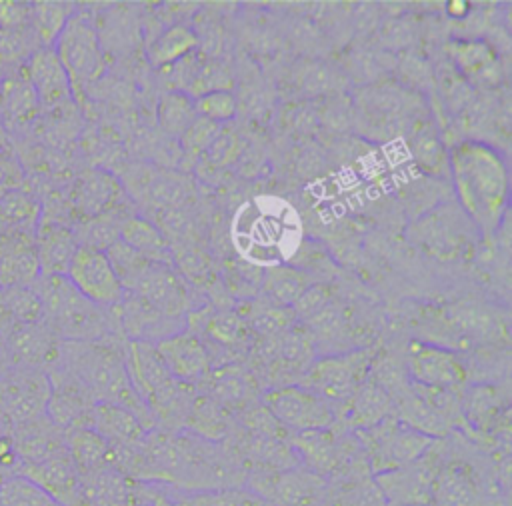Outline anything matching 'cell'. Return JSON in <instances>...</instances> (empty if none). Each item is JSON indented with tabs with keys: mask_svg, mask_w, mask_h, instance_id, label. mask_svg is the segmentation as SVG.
Here are the masks:
<instances>
[{
	"mask_svg": "<svg viewBox=\"0 0 512 506\" xmlns=\"http://www.w3.org/2000/svg\"><path fill=\"white\" fill-rule=\"evenodd\" d=\"M458 200L484 234L498 230L508 204V170L502 156L484 142L466 140L448 154Z\"/></svg>",
	"mask_w": 512,
	"mask_h": 506,
	"instance_id": "obj_1",
	"label": "cell"
},
{
	"mask_svg": "<svg viewBox=\"0 0 512 506\" xmlns=\"http://www.w3.org/2000/svg\"><path fill=\"white\" fill-rule=\"evenodd\" d=\"M38 296L46 326L72 342H88L102 332L98 306L86 300L66 276H40Z\"/></svg>",
	"mask_w": 512,
	"mask_h": 506,
	"instance_id": "obj_2",
	"label": "cell"
},
{
	"mask_svg": "<svg viewBox=\"0 0 512 506\" xmlns=\"http://www.w3.org/2000/svg\"><path fill=\"white\" fill-rule=\"evenodd\" d=\"M72 88L94 82L104 70V54L92 20L82 12H72L52 42Z\"/></svg>",
	"mask_w": 512,
	"mask_h": 506,
	"instance_id": "obj_3",
	"label": "cell"
},
{
	"mask_svg": "<svg viewBox=\"0 0 512 506\" xmlns=\"http://www.w3.org/2000/svg\"><path fill=\"white\" fill-rule=\"evenodd\" d=\"M370 362V350H352L316 358L302 374L300 386L318 394L326 402H346L366 380Z\"/></svg>",
	"mask_w": 512,
	"mask_h": 506,
	"instance_id": "obj_4",
	"label": "cell"
},
{
	"mask_svg": "<svg viewBox=\"0 0 512 506\" xmlns=\"http://www.w3.org/2000/svg\"><path fill=\"white\" fill-rule=\"evenodd\" d=\"M360 434L366 438V454L370 456V466L376 474L412 464L434 440L390 416Z\"/></svg>",
	"mask_w": 512,
	"mask_h": 506,
	"instance_id": "obj_5",
	"label": "cell"
},
{
	"mask_svg": "<svg viewBox=\"0 0 512 506\" xmlns=\"http://www.w3.org/2000/svg\"><path fill=\"white\" fill-rule=\"evenodd\" d=\"M262 406L284 426L300 430H324L334 422L330 402L300 384H284L262 394Z\"/></svg>",
	"mask_w": 512,
	"mask_h": 506,
	"instance_id": "obj_6",
	"label": "cell"
},
{
	"mask_svg": "<svg viewBox=\"0 0 512 506\" xmlns=\"http://www.w3.org/2000/svg\"><path fill=\"white\" fill-rule=\"evenodd\" d=\"M64 276L86 300L96 306H114L122 302L124 288L120 286L102 250L78 246Z\"/></svg>",
	"mask_w": 512,
	"mask_h": 506,
	"instance_id": "obj_7",
	"label": "cell"
},
{
	"mask_svg": "<svg viewBox=\"0 0 512 506\" xmlns=\"http://www.w3.org/2000/svg\"><path fill=\"white\" fill-rule=\"evenodd\" d=\"M408 372L416 386L436 390H458L466 380V370L460 358L440 346L410 342L408 346Z\"/></svg>",
	"mask_w": 512,
	"mask_h": 506,
	"instance_id": "obj_8",
	"label": "cell"
},
{
	"mask_svg": "<svg viewBox=\"0 0 512 506\" xmlns=\"http://www.w3.org/2000/svg\"><path fill=\"white\" fill-rule=\"evenodd\" d=\"M48 380L50 396L46 402L44 416L62 432L76 424H86L90 408L96 402L92 394L86 390V386L64 366L56 368L48 376Z\"/></svg>",
	"mask_w": 512,
	"mask_h": 506,
	"instance_id": "obj_9",
	"label": "cell"
},
{
	"mask_svg": "<svg viewBox=\"0 0 512 506\" xmlns=\"http://www.w3.org/2000/svg\"><path fill=\"white\" fill-rule=\"evenodd\" d=\"M268 488L260 496L274 506H316L326 492V480L308 468H290L272 472L264 482H254V492Z\"/></svg>",
	"mask_w": 512,
	"mask_h": 506,
	"instance_id": "obj_10",
	"label": "cell"
},
{
	"mask_svg": "<svg viewBox=\"0 0 512 506\" xmlns=\"http://www.w3.org/2000/svg\"><path fill=\"white\" fill-rule=\"evenodd\" d=\"M154 348L168 372L182 384H192L210 370V356L200 338L192 332H178L154 342Z\"/></svg>",
	"mask_w": 512,
	"mask_h": 506,
	"instance_id": "obj_11",
	"label": "cell"
},
{
	"mask_svg": "<svg viewBox=\"0 0 512 506\" xmlns=\"http://www.w3.org/2000/svg\"><path fill=\"white\" fill-rule=\"evenodd\" d=\"M18 476L28 478L36 486H40L48 496H52L62 506L78 504V486L80 474L68 454V450H60L50 458L36 464H20Z\"/></svg>",
	"mask_w": 512,
	"mask_h": 506,
	"instance_id": "obj_12",
	"label": "cell"
},
{
	"mask_svg": "<svg viewBox=\"0 0 512 506\" xmlns=\"http://www.w3.org/2000/svg\"><path fill=\"white\" fill-rule=\"evenodd\" d=\"M24 74L36 92L38 104L52 108L72 98L70 78L52 46L36 48L24 62Z\"/></svg>",
	"mask_w": 512,
	"mask_h": 506,
	"instance_id": "obj_13",
	"label": "cell"
},
{
	"mask_svg": "<svg viewBox=\"0 0 512 506\" xmlns=\"http://www.w3.org/2000/svg\"><path fill=\"white\" fill-rule=\"evenodd\" d=\"M50 396V380L44 374L28 372L6 378L0 384V410H4L16 424L44 416Z\"/></svg>",
	"mask_w": 512,
	"mask_h": 506,
	"instance_id": "obj_14",
	"label": "cell"
},
{
	"mask_svg": "<svg viewBox=\"0 0 512 506\" xmlns=\"http://www.w3.org/2000/svg\"><path fill=\"white\" fill-rule=\"evenodd\" d=\"M40 276L36 236L0 234V288L32 286Z\"/></svg>",
	"mask_w": 512,
	"mask_h": 506,
	"instance_id": "obj_15",
	"label": "cell"
},
{
	"mask_svg": "<svg viewBox=\"0 0 512 506\" xmlns=\"http://www.w3.org/2000/svg\"><path fill=\"white\" fill-rule=\"evenodd\" d=\"M132 294H138L162 316H176L186 306V288L168 264L150 262Z\"/></svg>",
	"mask_w": 512,
	"mask_h": 506,
	"instance_id": "obj_16",
	"label": "cell"
},
{
	"mask_svg": "<svg viewBox=\"0 0 512 506\" xmlns=\"http://www.w3.org/2000/svg\"><path fill=\"white\" fill-rule=\"evenodd\" d=\"M4 338L10 354L26 366H40L58 360L60 348L56 334L42 322L12 324L4 332Z\"/></svg>",
	"mask_w": 512,
	"mask_h": 506,
	"instance_id": "obj_17",
	"label": "cell"
},
{
	"mask_svg": "<svg viewBox=\"0 0 512 506\" xmlns=\"http://www.w3.org/2000/svg\"><path fill=\"white\" fill-rule=\"evenodd\" d=\"M88 424L112 446H134L146 436V428L128 408L106 400L94 402Z\"/></svg>",
	"mask_w": 512,
	"mask_h": 506,
	"instance_id": "obj_18",
	"label": "cell"
},
{
	"mask_svg": "<svg viewBox=\"0 0 512 506\" xmlns=\"http://www.w3.org/2000/svg\"><path fill=\"white\" fill-rule=\"evenodd\" d=\"M432 480L434 476H430L426 468H414L410 464L374 474V482L386 502L408 506L430 502Z\"/></svg>",
	"mask_w": 512,
	"mask_h": 506,
	"instance_id": "obj_19",
	"label": "cell"
},
{
	"mask_svg": "<svg viewBox=\"0 0 512 506\" xmlns=\"http://www.w3.org/2000/svg\"><path fill=\"white\" fill-rule=\"evenodd\" d=\"M128 478L114 466L80 474L78 504L76 506H128L130 502Z\"/></svg>",
	"mask_w": 512,
	"mask_h": 506,
	"instance_id": "obj_20",
	"label": "cell"
},
{
	"mask_svg": "<svg viewBox=\"0 0 512 506\" xmlns=\"http://www.w3.org/2000/svg\"><path fill=\"white\" fill-rule=\"evenodd\" d=\"M78 246L76 234L62 224H40L36 230V252L42 276H64Z\"/></svg>",
	"mask_w": 512,
	"mask_h": 506,
	"instance_id": "obj_21",
	"label": "cell"
},
{
	"mask_svg": "<svg viewBox=\"0 0 512 506\" xmlns=\"http://www.w3.org/2000/svg\"><path fill=\"white\" fill-rule=\"evenodd\" d=\"M64 442L78 474L112 466V444H108L88 422L64 430Z\"/></svg>",
	"mask_w": 512,
	"mask_h": 506,
	"instance_id": "obj_22",
	"label": "cell"
},
{
	"mask_svg": "<svg viewBox=\"0 0 512 506\" xmlns=\"http://www.w3.org/2000/svg\"><path fill=\"white\" fill-rule=\"evenodd\" d=\"M346 402L348 424L360 430L380 424L390 416L394 406L388 390L378 380H364Z\"/></svg>",
	"mask_w": 512,
	"mask_h": 506,
	"instance_id": "obj_23",
	"label": "cell"
},
{
	"mask_svg": "<svg viewBox=\"0 0 512 506\" xmlns=\"http://www.w3.org/2000/svg\"><path fill=\"white\" fill-rule=\"evenodd\" d=\"M118 194L120 186L108 172L90 170L76 180L72 200L82 214L94 218L114 208Z\"/></svg>",
	"mask_w": 512,
	"mask_h": 506,
	"instance_id": "obj_24",
	"label": "cell"
},
{
	"mask_svg": "<svg viewBox=\"0 0 512 506\" xmlns=\"http://www.w3.org/2000/svg\"><path fill=\"white\" fill-rule=\"evenodd\" d=\"M288 440L308 470L322 476L336 468L338 444L328 428L300 430L294 436H288Z\"/></svg>",
	"mask_w": 512,
	"mask_h": 506,
	"instance_id": "obj_25",
	"label": "cell"
},
{
	"mask_svg": "<svg viewBox=\"0 0 512 506\" xmlns=\"http://www.w3.org/2000/svg\"><path fill=\"white\" fill-rule=\"evenodd\" d=\"M40 204L20 188L0 194V234H32L40 226Z\"/></svg>",
	"mask_w": 512,
	"mask_h": 506,
	"instance_id": "obj_26",
	"label": "cell"
},
{
	"mask_svg": "<svg viewBox=\"0 0 512 506\" xmlns=\"http://www.w3.org/2000/svg\"><path fill=\"white\" fill-rule=\"evenodd\" d=\"M430 500L436 506H476V486L462 466H448L432 480Z\"/></svg>",
	"mask_w": 512,
	"mask_h": 506,
	"instance_id": "obj_27",
	"label": "cell"
},
{
	"mask_svg": "<svg viewBox=\"0 0 512 506\" xmlns=\"http://www.w3.org/2000/svg\"><path fill=\"white\" fill-rule=\"evenodd\" d=\"M120 240L134 248L138 254L148 258L150 262H160L170 266V252L164 236L156 226L146 222L144 218L130 216L120 226Z\"/></svg>",
	"mask_w": 512,
	"mask_h": 506,
	"instance_id": "obj_28",
	"label": "cell"
},
{
	"mask_svg": "<svg viewBox=\"0 0 512 506\" xmlns=\"http://www.w3.org/2000/svg\"><path fill=\"white\" fill-rule=\"evenodd\" d=\"M38 98L24 76H6L0 80V112L10 124L24 122L38 110Z\"/></svg>",
	"mask_w": 512,
	"mask_h": 506,
	"instance_id": "obj_29",
	"label": "cell"
},
{
	"mask_svg": "<svg viewBox=\"0 0 512 506\" xmlns=\"http://www.w3.org/2000/svg\"><path fill=\"white\" fill-rule=\"evenodd\" d=\"M498 408V392L494 386L488 384H474L460 398L462 420L482 432L494 426V422L498 420Z\"/></svg>",
	"mask_w": 512,
	"mask_h": 506,
	"instance_id": "obj_30",
	"label": "cell"
},
{
	"mask_svg": "<svg viewBox=\"0 0 512 506\" xmlns=\"http://www.w3.org/2000/svg\"><path fill=\"white\" fill-rule=\"evenodd\" d=\"M186 424L202 440L218 442L228 432V418L224 408L210 396H196L186 414Z\"/></svg>",
	"mask_w": 512,
	"mask_h": 506,
	"instance_id": "obj_31",
	"label": "cell"
},
{
	"mask_svg": "<svg viewBox=\"0 0 512 506\" xmlns=\"http://www.w3.org/2000/svg\"><path fill=\"white\" fill-rule=\"evenodd\" d=\"M0 314L10 320V326L42 322V302L38 292L30 286L0 288Z\"/></svg>",
	"mask_w": 512,
	"mask_h": 506,
	"instance_id": "obj_32",
	"label": "cell"
},
{
	"mask_svg": "<svg viewBox=\"0 0 512 506\" xmlns=\"http://www.w3.org/2000/svg\"><path fill=\"white\" fill-rule=\"evenodd\" d=\"M196 34L188 26H170L164 30L148 48V60L152 66L160 68L178 62L196 46Z\"/></svg>",
	"mask_w": 512,
	"mask_h": 506,
	"instance_id": "obj_33",
	"label": "cell"
},
{
	"mask_svg": "<svg viewBox=\"0 0 512 506\" xmlns=\"http://www.w3.org/2000/svg\"><path fill=\"white\" fill-rule=\"evenodd\" d=\"M194 120H196V108H194V100L188 94L180 90H170L160 96L158 122L166 134L180 138Z\"/></svg>",
	"mask_w": 512,
	"mask_h": 506,
	"instance_id": "obj_34",
	"label": "cell"
},
{
	"mask_svg": "<svg viewBox=\"0 0 512 506\" xmlns=\"http://www.w3.org/2000/svg\"><path fill=\"white\" fill-rule=\"evenodd\" d=\"M308 286L310 284L306 282V276L288 266H274L264 276V292L268 300L280 308L294 306V302Z\"/></svg>",
	"mask_w": 512,
	"mask_h": 506,
	"instance_id": "obj_35",
	"label": "cell"
},
{
	"mask_svg": "<svg viewBox=\"0 0 512 506\" xmlns=\"http://www.w3.org/2000/svg\"><path fill=\"white\" fill-rule=\"evenodd\" d=\"M446 50L450 52L456 66L468 76L484 78L494 68L498 70V60L494 56V50L486 42H480V40L450 42V44H446Z\"/></svg>",
	"mask_w": 512,
	"mask_h": 506,
	"instance_id": "obj_36",
	"label": "cell"
},
{
	"mask_svg": "<svg viewBox=\"0 0 512 506\" xmlns=\"http://www.w3.org/2000/svg\"><path fill=\"white\" fill-rule=\"evenodd\" d=\"M398 420L404 422L406 426L430 436V438H436V436H442L446 434V424L438 418V414L412 390V392H406L404 396H400V402H398Z\"/></svg>",
	"mask_w": 512,
	"mask_h": 506,
	"instance_id": "obj_37",
	"label": "cell"
},
{
	"mask_svg": "<svg viewBox=\"0 0 512 506\" xmlns=\"http://www.w3.org/2000/svg\"><path fill=\"white\" fill-rule=\"evenodd\" d=\"M118 282L122 288H128L130 292L134 290V286L138 284L140 276L144 274V270L148 268L150 260L144 258L142 254H138L134 248H130L128 244H124L120 238L116 242H112L106 250H104Z\"/></svg>",
	"mask_w": 512,
	"mask_h": 506,
	"instance_id": "obj_38",
	"label": "cell"
},
{
	"mask_svg": "<svg viewBox=\"0 0 512 506\" xmlns=\"http://www.w3.org/2000/svg\"><path fill=\"white\" fill-rule=\"evenodd\" d=\"M244 326L258 332L260 336H274L292 326V314L280 306H262V304H248L238 310Z\"/></svg>",
	"mask_w": 512,
	"mask_h": 506,
	"instance_id": "obj_39",
	"label": "cell"
},
{
	"mask_svg": "<svg viewBox=\"0 0 512 506\" xmlns=\"http://www.w3.org/2000/svg\"><path fill=\"white\" fill-rule=\"evenodd\" d=\"M0 506H62L40 486L12 474L0 480Z\"/></svg>",
	"mask_w": 512,
	"mask_h": 506,
	"instance_id": "obj_40",
	"label": "cell"
},
{
	"mask_svg": "<svg viewBox=\"0 0 512 506\" xmlns=\"http://www.w3.org/2000/svg\"><path fill=\"white\" fill-rule=\"evenodd\" d=\"M68 4L62 2H34L30 4V24L42 42V46H52L54 38L72 16V10L66 8Z\"/></svg>",
	"mask_w": 512,
	"mask_h": 506,
	"instance_id": "obj_41",
	"label": "cell"
},
{
	"mask_svg": "<svg viewBox=\"0 0 512 506\" xmlns=\"http://www.w3.org/2000/svg\"><path fill=\"white\" fill-rule=\"evenodd\" d=\"M204 328H206V334L222 346H234L242 342L248 330L242 318L238 316V312H232V310L208 316V320L204 322Z\"/></svg>",
	"mask_w": 512,
	"mask_h": 506,
	"instance_id": "obj_42",
	"label": "cell"
},
{
	"mask_svg": "<svg viewBox=\"0 0 512 506\" xmlns=\"http://www.w3.org/2000/svg\"><path fill=\"white\" fill-rule=\"evenodd\" d=\"M196 116L224 124L236 114V98L230 90H214L194 98Z\"/></svg>",
	"mask_w": 512,
	"mask_h": 506,
	"instance_id": "obj_43",
	"label": "cell"
},
{
	"mask_svg": "<svg viewBox=\"0 0 512 506\" xmlns=\"http://www.w3.org/2000/svg\"><path fill=\"white\" fill-rule=\"evenodd\" d=\"M414 158L420 168L430 174H444L448 170V156L438 138L430 132L418 134L414 142Z\"/></svg>",
	"mask_w": 512,
	"mask_h": 506,
	"instance_id": "obj_44",
	"label": "cell"
},
{
	"mask_svg": "<svg viewBox=\"0 0 512 506\" xmlns=\"http://www.w3.org/2000/svg\"><path fill=\"white\" fill-rule=\"evenodd\" d=\"M220 126L222 124H216L212 120L196 116V120L190 124V128L180 136L184 150L196 152V154L206 152L212 146V142L218 138V134L222 132Z\"/></svg>",
	"mask_w": 512,
	"mask_h": 506,
	"instance_id": "obj_45",
	"label": "cell"
},
{
	"mask_svg": "<svg viewBox=\"0 0 512 506\" xmlns=\"http://www.w3.org/2000/svg\"><path fill=\"white\" fill-rule=\"evenodd\" d=\"M328 300H330V290L324 284H312L300 294V298L294 302V308L298 316L312 320L326 308Z\"/></svg>",
	"mask_w": 512,
	"mask_h": 506,
	"instance_id": "obj_46",
	"label": "cell"
},
{
	"mask_svg": "<svg viewBox=\"0 0 512 506\" xmlns=\"http://www.w3.org/2000/svg\"><path fill=\"white\" fill-rule=\"evenodd\" d=\"M186 506H242V488L204 490V492L192 494Z\"/></svg>",
	"mask_w": 512,
	"mask_h": 506,
	"instance_id": "obj_47",
	"label": "cell"
},
{
	"mask_svg": "<svg viewBox=\"0 0 512 506\" xmlns=\"http://www.w3.org/2000/svg\"><path fill=\"white\" fill-rule=\"evenodd\" d=\"M30 4L0 2V30L30 26Z\"/></svg>",
	"mask_w": 512,
	"mask_h": 506,
	"instance_id": "obj_48",
	"label": "cell"
},
{
	"mask_svg": "<svg viewBox=\"0 0 512 506\" xmlns=\"http://www.w3.org/2000/svg\"><path fill=\"white\" fill-rule=\"evenodd\" d=\"M212 392L222 402H236V400H242L244 396V382L232 374L216 376Z\"/></svg>",
	"mask_w": 512,
	"mask_h": 506,
	"instance_id": "obj_49",
	"label": "cell"
},
{
	"mask_svg": "<svg viewBox=\"0 0 512 506\" xmlns=\"http://www.w3.org/2000/svg\"><path fill=\"white\" fill-rule=\"evenodd\" d=\"M466 10H468L466 2H450L448 4V12L454 16H462V14H466Z\"/></svg>",
	"mask_w": 512,
	"mask_h": 506,
	"instance_id": "obj_50",
	"label": "cell"
},
{
	"mask_svg": "<svg viewBox=\"0 0 512 506\" xmlns=\"http://www.w3.org/2000/svg\"><path fill=\"white\" fill-rule=\"evenodd\" d=\"M8 146H10V140H8V130H6L4 122L0 120V152H8Z\"/></svg>",
	"mask_w": 512,
	"mask_h": 506,
	"instance_id": "obj_51",
	"label": "cell"
}]
</instances>
